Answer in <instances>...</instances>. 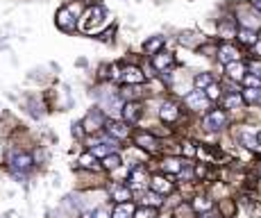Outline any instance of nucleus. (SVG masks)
<instances>
[{"mask_svg": "<svg viewBox=\"0 0 261 218\" xmlns=\"http://www.w3.org/2000/svg\"><path fill=\"white\" fill-rule=\"evenodd\" d=\"M32 164L34 161L28 153H12V157H9V166H12L14 177H21V180H23V175L32 168Z\"/></svg>", "mask_w": 261, "mask_h": 218, "instance_id": "f257e3e1", "label": "nucleus"}, {"mask_svg": "<svg viewBox=\"0 0 261 218\" xmlns=\"http://www.w3.org/2000/svg\"><path fill=\"white\" fill-rule=\"evenodd\" d=\"M202 125H204L207 132H220L225 125H227V111L225 109H212L207 116H204Z\"/></svg>", "mask_w": 261, "mask_h": 218, "instance_id": "f03ea898", "label": "nucleus"}, {"mask_svg": "<svg viewBox=\"0 0 261 218\" xmlns=\"http://www.w3.org/2000/svg\"><path fill=\"white\" fill-rule=\"evenodd\" d=\"M184 103H187V107L193 109V111H204V109H209L212 100L207 98V93H204L202 89H195V91H191L187 98H184Z\"/></svg>", "mask_w": 261, "mask_h": 218, "instance_id": "7ed1b4c3", "label": "nucleus"}, {"mask_svg": "<svg viewBox=\"0 0 261 218\" xmlns=\"http://www.w3.org/2000/svg\"><path fill=\"white\" fill-rule=\"evenodd\" d=\"M123 120L127 125H134L139 118H141V114H143V107H141V103H137V100H127V103L123 105Z\"/></svg>", "mask_w": 261, "mask_h": 218, "instance_id": "20e7f679", "label": "nucleus"}, {"mask_svg": "<svg viewBox=\"0 0 261 218\" xmlns=\"http://www.w3.org/2000/svg\"><path fill=\"white\" fill-rule=\"evenodd\" d=\"M134 143H137L139 148L148 150V153H157L159 150V139L154 134H150V132H137V134H134Z\"/></svg>", "mask_w": 261, "mask_h": 218, "instance_id": "39448f33", "label": "nucleus"}, {"mask_svg": "<svg viewBox=\"0 0 261 218\" xmlns=\"http://www.w3.org/2000/svg\"><path fill=\"white\" fill-rule=\"evenodd\" d=\"M127 182H129V189L132 191H137V189H143L145 186V182H148V173H145V168L143 166H134L132 171H129V175H127Z\"/></svg>", "mask_w": 261, "mask_h": 218, "instance_id": "423d86ee", "label": "nucleus"}, {"mask_svg": "<svg viewBox=\"0 0 261 218\" xmlns=\"http://www.w3.org/2000/svg\"><path fill=\"white\" fill-rule=\"evenodd\" d=\"M150 189L154 191V193H159V196H168V193H173V182L168 180V177H164V175H154L152 180H150Z\"/></svg>", "mask_w": 261, "mask_h": 218, "instance_id": "0eeeda50", "label": "nucleus"}, {"mask_svg": "<svg viewBox=\"0 0 261 218\" xmlns=\"http://www.w3.org/2000/svg\"><path fill=\"white\" fill-rule=\"evenodd\" d=\"M159 118H162L164 123H175V120L179 118V107H177V103H173V100H166V103L159 107Z\"/></svg>", "mask_w": 261, "mask_h": 218, "instance_id": "6e6552de", "label": "nucleus"}, {"mask_svg": "<svg viewBox=\"0 0 261 218\" xmlns=\"http://www.w3.org/2000/svg\"><path fill=\"white\" fill-rule=\"evenodd\" d=\"M120 80H123L125 84H143L145 75L139 66H127V68H123V73H120Z\"/></svg>", "mask_w": 261, "mask_h": 218, "instance_id": "1a4fd4ad", "label": "nucleus"}, {"mask_svg": "<svg viewBox=\"0 0 261 218\" xmlns=\"http://www.w3.org/2000/svg\"><path fill=\"white\" fill-rule=\"evenodd\" d=\"M175 57L170 53H166V50H159V53L152 55V68L154 70H162V73H166V70L173 66Z\"/></svg>", "mask_w": 261, "mask_h": 218, "instance_id": "9d476101", "label": "nucleus"}, {"mask_svg": "<svg viewBox=\"0 0 261 218\" xmlns=\"http://www.w3.org/2000/svg\"><path fill=\"white\" fill-rule=\"evenodd\" d=\"M55 21H57V28L66 30V32H71L75 28V16H73V9L71 7H62L57 12V16H55Z\"/></svg>", "mask_w": 261, "mask_h": 218, "instance_id": "9b49d317", "label": "nucleus"}, {"mask_svg": "<svg viewBox=\"0 0 261 218\" xmlns=\"http://www.w3.org/2000/svg\"><path fill=\"white\" fill-rule=\"evenodd\" d=\"M109 196L116 202H132V189L127 184H120V182L109 186Z\"/></svg>", "mask_w": 261, "mask_h": 218, "instance_id": "f8f14e48", "label": "nucleus"}, {"mask_svg": "<svg viewBox=\"0 0 261 218\" xmlns=\"http://www.w3.org/2000/svg\"><path fill=\"white\" fill-rule=\"evenodd\" d=\"M105 128H107V132L114 139H127L129 136V125L125 123V120H107Z\"/></svg>", "mask_w": 261, "mask_h": 218, "instance_id": "ddd939ff", "label": "nucleus"}, {"mask_svg": "<svg viewBox=\"0 0 261 218\" xmlns=\"http://www.w3.org/2000/svg\"><path fill=\"white\" fill-rule=\"evenodd\" d=\"M82 128L87 130V132H98V130H102L105 128V116H102V111H91V114L84 118V123H82Z\"/></svg>", "mask_w": 261, "mask_h": 218, "instance_id": "4468645a", "label": "nucleus"}, {"mask_svg": "<svg viewBox=\"0 0 261 218\" xmlns=\"http://www.w3.org/2000/svg\"><path fill=\"white\" fill-rule=\"evenodd\" d=\"M218 59L223 64H232V62H241V53L234 48L232 43H223L218 48Z\"/></svg>", "mask_w": 261, "mask_h": 218, "instance_id": "2eb2a0df", "label": "nucleus"}, {"mask_svg": "<svg viewBox=\"0 0 261 218\" xmlns=\"http://www.w3.org/2000/svg\"><path fill=\"white\" fill-rule=\"evenodd\" d=\"M225 73H227V78L234 80V82H243L248 70H245L243 62H232V64H225Z\"/></svg>", "mask_w": 261, "mask_h": 218, "instance_id": "dca6fc26", "label": "nucleus"}, {"mask_svg": "<svg viewBox=\"0 0 261 218\" xmlns=\"http://www.w3.org/2000/svg\"><path fill=\"white\" fill-rule=\"evenodd\" d=\"M162 168L170 175H179L184 171V161L179 159V157H166V159L162 161Z\"/></svg>", "mask_w": 261, "mask_h": 218, "instance_id": "f3484780", "label": "nucleus"}, {"mask_svg": "<svg viewBox=\"0 0 261 218\" xmlns=\"http://www.w3.org/2000/svg\"><path fill=\"white\" fill-rule=\"evenodd\" d=\"M237 39H239V43H241V45H248V48H252V45L257 43L259 34L254 32V30H250V28H239Z\"/></svg>", "mask_w": 261, "mask_h": 218, "instance_id": "a211bd4d", "label": "nucleus"}, {"mask_svg": "<svg viewBox=\"0 0 261 218\" xmlns=\"http://www.w3.org/2000/svg\"><path fill=\"white\" fill-rule=\"evenodd\" d=\"M114 150H116V141H102V143H95V146H91V150H89V153H93V157H100V159H102V157H107L109 153H114Z\"/></svg>", "mask_w": 261, "mask_h": 218, "instance_id": "6ab92c4d", "label": "nucleus"}, {"mask_svg": "<svg viewBox=\"0 0 261 218\" xmlns=\"http://www.w3.org/2000/svg\"><path fill=\"white\" fill-rule=\"evenodd\" d=\"M239 141H241V146H243V148L252 150V153H257V150H261L257 134H250V132H241V134H239Z\"/></svg>", "mask_w": 261, "mask_h": 218, "instance_id": "aec40b11", "label": "nucleus"}, {"mask_svg": "<svg viewBox=\"0 0 261 218\" xmlns=\"http://www.w3.org/2000/svg\"><path fill=\"white\" fill-rule=\"evenodd\" d=\"M134 216V205L132 202H118L112 211V218H132Z\"/></svg>", "mask_w": 261, "mask_h": 218, "instance_id": "412c9836", "label": "nucleus"}, {"mask_svg": "<svg viewBox=\"0 0 261 218\" xmlns=\"http://www.w3.org/2000/svg\"><path fill=\"white\" fill-rule=\"evenodd\" d=\"M223 103H225V109H241L245 105L243 103V95H241L239 91H229V93L225 95Z\"/></svg>", "mask_w": 261, "mask_h": 218, "instance_id": "4be33fe9", "label": "nucleus"}, {"mask_svg": "<svg viewBox=\"0 0 261 218\" xmlns=\"http://www.w3.org/2000/svg\"><path fill=\"white\" fill-rule=\"evenodd\" d=\"M120 164H123V159H120L118 153H109L107 157H102V168L105 171H116Z\"/></svg>", "mask_w": 261, "mask_h": 218, "instance_id": "5701e85b", "label": "nucleus"}, {"mask_svg": "<svg viewBox=\"0 0 261 218\" xmlns=\"http://www.w3.org/2000/svg\"><path fill=\"white\" fill-rule=\"evenodd\" d=\"M162 45H164V37H152V39H148V41L143 43V48H145V53L148 55H154V53L162 50Z\"/></svg>", "mask_w": 261, "mask_h": 218, "instance_id": "b1692460", "label": "nucleus"}, {"mask_svg": "<svg viewBox=\"0 0 261 218\" xmlns=\"http://www.w3.org/2000/svg\"><path fill=\"white\" fill-rule=\"evenodd\" d=\"M237 32H239V30L234 28V21L220 23V37H223V39H237Z\"/></svg>", "mask_w": 261, "mask_h": 218, "instance_id": "393cba45", "label": "nucleus"}, {"mask_svg": "<svg viewBox=\"0 0 261 218\" xmlns=\"http://www.w3.org/2000/svg\"><path fill=\"white\" fill-rule=\"evenodd\" d=\"M214 82V78H212V73H198V75H195V78H193V84H195V89H207L209 87V84H212Z\"/></svg>", "mask_w": 261, "mask_h": 218, "instance_id": "a878e982", "label": "nucleus"}, {"mask_svg": "<svg viewBox=\"0 0 261 218\" xmlns=\"http://www.w3.org/2000/svg\"><path fill=\"white\" fill-rule=\"evenodd\" d=\"M132 218H157V207H137Z\"/></svg>", "mask_w": 261, "mask_h": 218, "instance_id": "bb28decb", "label": "nucleus"}, {"mask_svg": "<svg viewBox=\"0 0 261 218\" xmlns=\"http://www.w3.org/2000/svg\"><path fill=\"white\" fill-rule=\"evenodd\" d=\"M259 91H261V89H243V91H241V95H243V103H245V105H257Z\"/></svg>", "mask_w": 261, "mask_h": 218, "instance_id": "cd10ccee", "label": "nucleus"}, {"mask_svg": "<svg viewBox=\"0 0 261 218\" xmlns=\"http://www.w3.org/2000/svg\"><path fill=\"white\" fill-rule=\"evenodd\" d=\"M80 166L82 168H98V157H93V153H84L80 157Z\"/></svg>", "mask_w": 261, "mask_h": 218, "instance_id": "c85d7f7f", "label": "nucleus"}, {"mask_svg": "<svg viewBox=\"0 0 261 218\" xmlns=\"http://www.w3.org/2000/svg\"><path fill=\"white\" fill-rule=\"evenodd\" d=\"M212 207H214V202L209 200V198H202V196H200V198H195V200H193V209H195V211H209Z\"/></svg>", "mask_w": 261, "mask_h": 218, "instance_id": "c756f323", "label": "nucleus"}, {"mask_svg": "<svg viewBox=\"0 0 261 218\" xmlns=\"http://www.w3.org/2000/svg\"><path fill=\"white\" fill-rule=\"evenodd\" d=\"M162 196H159V193H154V191H150V193H145L143 196V205L145 207H159V205H162Z\"/></svg>", "mask_w": 261, "mask_h": 218, "instance_id": "7c9ffc66", "label": "nucleus"}, {"mask_svg": "<svg viewBox=\"0 0 261 218\" xmlns=\"http://www.w3.org/2000/svg\"><path fill=\"white\" fill-rule=\"evenodd\" d=\"M243 84H245V89H261V78H257L252 73H245Z\"/></svg>", "mask_w": 261, "mask_h": 218, "instance_id": "2f4dec72", "label": "nucleus"}, {"mask_svg": "<svg viewBox=\"0 0 261 218\" xmlns=\"http://www.w3.org/2000/svg\"><path fill=\"white\" fill-rule=\"evenodd\" d=\"M204 93H207L209 100H218V98H220V87H218L216 82H212L207 89H204Z\"/></svg>", "mask_w": 261, "mask_h": 218, "instance_id": "473e14b6", "label": "nucleus"}, {"mask_svg": "<svg viewBox=\"0 0 261 218\" xmlns=\"http://www.w3.org/2000/svg\"><path fill=\"white\" fill-rule=\"evenodd\" d=\"M245 70H248V73H252V75H257V78H261V62H259V59H252V62H248Z\"/></svg>", "mask_w": 261, "mask_h": 218, "instance_id": "72a5a7b5", "label": "nucleus"}, {"mask_svg": "<svg viewBox=\"0 0 261 218\" xmlns=\"http://www.w3.org/2000/svg\"><path fill=\"white\" fill-rule=\"evenodd\" d=\"M137 87H139V84H125L123 91H120V93H123V98H129V100H132L134 95H137V91H139Z\"/></svg>", "mask_w": 261, "mask_h": 218, "instance_id": "f704fd0d", "label": "nucleus"}, {"mask_svg": "<svg viewBox=\"0 0 261 218\" xmlns=\"http://www.w3.org/2000/svg\"><path fill=\"white\" fill-rule=\"evenodd\" d=\"M182 153L187 157H195V155H198V148H195L191 141H184V143H182Z\"/></svg>", "mask_w": 261, "mask_h": 218, "instance_id": "c9c22d12", "label": "nucleus"}, {"mask_svg": "<svg viewBox=\"0 0 261 218\" xmlns=\"http://www.w3.org/2000/svg\"><path fill=\"white\" fill-rule=\"evenodd\" d=\"M95 218H112V211L100 207V209H95Z\"/></svg>", "mask_w": 261, "mask_h": 218, "instance_id": "e433bc0d", "label": "nucleus"}, {"mask_svg": "<svg viewBox=\"0 0 261 218\" xmlns=\"http://www.w3.org/2000/svg\"><path fill=\"white\" fill-rule=\"evenodd\" d=\"M195 175L204 177V175H207V166H198V168H195Z\"/></svg>", "mask_w": 261, "mask_h": 218, "instance_id": "4c0bfd02", "label": "nucleus"}, {"mask_svg": "<svg viewBox=\"0 0 261 218\" xmlns=\"http://www.w3.org/2000/svg\"><path fill=\"white\" fill-rule=\"evenodd\" d=\"M252 5H254V9L261 14V0H252Z\"/></svg>", "mask_w": 261, "mask_h": 218, "instance_id": "58836bf2", "label": "nucleus"}, {"mask_svg": "<svg viewBox=\"0 0 261 218\" xmlns=\"http://www.w3.org/2000/svg\"><path fill=\"white\" fill-rule=\"evenodd\" d=\"M82 218H95V211H84Z\"/></svg>", "mask_w": 261, "mask_h": 218, "instance_id": "ea45409f", "label": "nucleus"}, {"mask_svg": "<svg viewBox=\"0 0 261 218\" xmlns=\"http://www.w3.org/2000/svg\"><path fill=\"white\" fill-rule=\"evenodd\" d=\"M257 139H259V146H261V132H259V134H257Z\"/></svg>", "mask_w": 261, "mask_h": 218, "instance_id": "a19ab883", "label": "nucleus"}, {"mask_svg": "<svg viewBox=\"0 0 261 218\" xmlns=\"http://www.w3.org/2000/svg\"><path fill=\"white\" fill-rule=\"evenodd\" d=\"M257 103H259V105H261V91H259V100H257Z\"/></svg>", "mask_w": 261, "mask_h": 218, "instance_id": "79ce46f5", "label": "nucleus"}]
</instances>
